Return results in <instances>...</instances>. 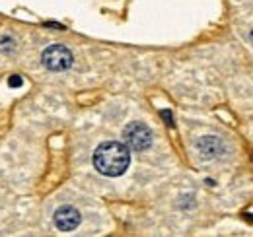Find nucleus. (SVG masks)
<instances>
[{
	"label": "nucleus",
	"instance_id": "nucleus-1",
	"mask_svg": "<svg viewBox=\"0 0 253 237\" xmlns=\"http://www.w3.org/2000/svg\"><path fill=\"white\" fill-rule=\"evenodd\" d=\"M130 163V150L123 142H103L94 152L95 169L105 177H119L128 169Z\"/></svg>",
	"mask_w": 253,
	"mask_h": 237
},
{
	"label": "nucleus",
	"instance_id": "nucleus-2",
	"mask_svg": "<svg viewBox=\"0 0 253 237\" xmlns=\"http://www.w3.org/2000/svg\"><path fill=\"white\" fill-rule=\"evenodd\" d=\"M125 146L132 152H144L152 146V130L144 122H130L123 130Z\"/></svg>",
	"mask_w": 253,
	"mask_h": 237
},
{
	"label": "nucleus",
	"instance_id": "nucleus-3",
	"mask_svg": "<svg viewBox=\"0 0 253 237\" xmlns=\"http://www.w3.org/2000/svg\"><path fill=\"white\" fill-rule=\"evenodd\" d=\"M41 62L51 72H64L72 66V53L64 45H51L43 51Z\"/></svg>",
	"mask_w": 253,
	"mask_h": 237
},
{
	"label": "nucleus",
	"instance_id": "nucleus-4",
	"mask_svg": "<svg viewBox=\"0 0 253 237\" xmlns=\"http://www.w3.org/2000/svg\"><path fill=\"white\" fill-rule=\"evenodd\" d=\"M80 212L72 206H61L55 212V226L61 232H72L80 226Z\"/></svg>",
	"mask_w": 253,
	"mask_h": 237
},
{
	"label": "nucleus",
	"instance_id": "nucleus-5",
	"mask_svg": "<svg viewBox=\"0 0 253 237\" xmlns=\"http://www.w3.org/2000/svg\"><path fill=\"white\" fill-rule=\"evenodd\" d=\"M197 150H199V154H201L205 159H212V158L220 156L224 146H222V140L218 136H203V138L197 142Z\"/></svg>",
	"mask_w": 253,
	"mask_h": 237
},
{
	"label": "nucleus",
	"instance_id": "nucleus-6",
	"mask_svg": "<svg viewBox=\"0 0 253 237\" xmlns=\"http://www.w3.org/2000/svg\"><path fill=\"white\" fill-rule=\"evenodd\" d=\"M24 82H22V78L20 76H12L10 80H8V86H12V88H20Z\"/></svg>",
	"mask_w": 253,
	"mask_h": 237
},
{
	"label": "nucleus",
	"instance_id": "nucleus-7",
	"mask_svg": "<svg viewBox=\"0 0 253 237\" xmlns=\"http://www.w3.org/2000/svg\"><path fill=\"white\" fill-rule=\"evenodd\" d=\"M162 117H164V118H166V120H168V124H169V126L173 124V122H171V115H169L168 111H162Z\"/></svg>",
	"mask_w": 253,
	"mask_h": 237
},
{
	"label": "nucleus",
	"instance_id": "nucleus-8",
	"mask_svg": "<svg viewBox=\"0 0 253 237\" xmlns=\"http://www.w3.org/2000/svg\"><path fill=\"white\" fill-rule=\"evenodd\" d=\"M250 37H252V41H253V30H252V33H250Z\"/></svg>",
	"mask_w": 253,
	"mask_h": 237
}]
</instances>
